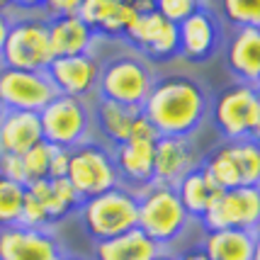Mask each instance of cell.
I'll list each match as a JSON object with an SVG mask.
<instances>
[{"mask_svg": "<svg viewBox=\"0 0 260 260\" xmlns=\"http://www.w3.org/2000/svg\"><path fill=\"white\" fill-rule=\"evenodd\" d=\"M3 114H5V107H3V102H0V117H3Z\"/></svg>", "mask_w": 260, "mask_h": 260, "instance_id": "f6af8a7d", "label": "cell"}, {"mask_svg": "<svg viewBox=\"0 0 260 260\" xmlns=\"http://www.w3.org/2000/svg\"><path fill=\"white\" fill-rule=\"evenodd\" d=\"M46 24H49V44H51L54 58L90 54V46L95 42V29L83 22L78 15L49 17Z\"/></svg>", "mask_w": 260, "mask_h": 260, "instance_id": "e0dca14e", "label": "cell"}, {"mask_svg": "<svg viewBox=\"0 0 260 260\" xmlns=\"http://www.w3.org/2000/svg\"><path fill=\"white\" fill-rule=\"evenodd\" d=\"M63 248L51 229H0V260H61Z\"/></svg>", "mask_w": 260, "mask_h": 260, "instance_id": "7c38bea8", "label": "cell"}, {"mask_svg": "<svg viewBox=\"0 0 260 260\" xmlns=\"http://www.w3.org/2000/svg\"><path fill=\"white\" fill-rule=\"evenodd\" d=\"M194 166L192 148L185 139L178 136H158L153 148V182L175 187Z\"/></svg>", "mask_w": 260, "mask_h": 260, "instance_id": "9a60e30c", "label": "cell"}, {"mask_svg": "<svg viewBox=\"0 0 260 260\" xmlns=\"http://www.w3.org/2000/svg\"><path fill=\"white\" fill-rule=\"evenodd\" d=\"M126 39L134 46H139L144 54H148V56H153V58H166L180 51L178 24L168 22L156 10L139 12L134 24L126 32Z\"/></svg>", "mask_w": 260, "mask_h": 260, "instance_id": "4fadbf2b", "label": "cell"}, {"mask_svg": "<svg viewBox=\"0 0 260 260\" xmlns=\"http://www.w3.org/2000/svg\"><path fill=\"white\" fill-rule=\"evenodd\" d=\"M12 5L24 10H37V8H44V0H12Z\"/></svg>", "mask_w": 260, "mask_h": 260, "instance_id": "74e56055", "label": "cell"}, {"mask_svg": "<svg viewBox=\"0 0 260 260\" xmlns=\"http://www.w3.org/2000/svg\"><path fill=\"white\" fill-rule=\"evenodd\" d=\"M51 151L54 146L39 141L37 146H32L27 153H22V166H24V178L27 185L37 180H46L49 178V163H51Z\"/></svg>", "mask_w": 260, "mask_h": 260, "instance_id": "83f0119b", "label": "cell"}, {"mask_svg": "<svg viewBox=\"0 0 260 260\" xmlns=\"http://www.w3.org/2000/svg\"><path fill=\"white\" fill-rule=\"evenodd\" d=\"M27 187L8 178H0V229L17 226L22 214V202Z\"/></svg>", "mask_w": 260, "mask_h": 260, "instance_id": "484cf974", "label": "cell"}, {"mask_svg": "<svg viewBox=\"0 0 260 260\" xmlns=\"http://www.w3.org/2000/svg\"><path fill=\"white\" fill-rule=\"evenodd\" d=\"M200 248L212 260H253V234L243 229L204 231Z\"/></svg>", "mask_w": 260, "mask_h": 260, "instance_id": "cb8c5ba5", "label": "cell"}, {"mask_svg": "<svg viewBox=\"0 0 260 260\" xmlns=\"http://www.w3.org/2000/svg\"><path fill=\"white\" fill-rule=\"evenodd\" d=\"M39 122H42V136L51 146L76 148L90 141L92 110L88 100L56 95L39 112Z\"/></svg>", "mask_w": 260, "mask_h": 260, "instance_id": "5b68a950", "label": "cell"}, {"mask_svg": "<svg viewBox=\"0 0 260 260\" xmlns=\"http://www.w3.org/2000/svg\"><path fill=\"white\" fill-rule=\"evenodd\" d=\"M175 260H212V258H207V253H204L202 248H190V250H185L180 258H175Z\"/></svg>", "mask_w": 260, "mask_h": 260, "instance_id": "8d00e7d4", "label": "cell"}, {"mask_svg": "<svg viewBox=\"0 0 260 260\" xmlns=\"http://www.w3.org/2000/svg\"><path fill=\"white\" fill-rule=\"evenodd\" d=\"M160 253H166L163 246L148 238L139 226L107 241H95L92 246L95 260H153Z\"/></svg>", "mask_w": 260, "mask_h": 260, "instance_id": "d6986e66", "label": "cell"}, {"mask_svg": "<svg viewBox=\"0 0 260 260\" xmlns=\"http://www.w3.org/2000/svg\"><path fill=\"white\" fill-rule=\"evenodd\" d=\"M248 139H253L255 144H260V102H258V117H255V126H253V132H250Z\"/></svg>", "mask_w": 260, "mask_h": 260, "instance_id": "f35d334b", "label": "cell"}, {"mask_svg": "<svg viewBox=\"0 0 260 260\" xmlns=\"http://www.w3.org/2000/svg\"><path fill=\"white\" fill-rule=\"evenodd\" d=\"M66 180L73 185L80 200H90L119 185L114 156L107 146L98 141H85L80 146L71 148Z\"/></svg>", "mask_w": 260, "mask_h": 260, "instance_id": "8992f818", "label": "cell"}, {"mask_svg": "<svg viewBox=\"0 0 260 260\" xmlns=\"http://www.w3.org/2000/svg\"><path fill=\"white\" fill-rule=\"evenodd\" d=\"M136 204H139L136 226L158 246L175 241L190 224V214L182 209L175 187L151 182L136 192Z\"/></svg>", "mask_w": 260, "mask_h": 260, "instance_id": "3957f363", "label": "cell"}, {"mask_svg": "<svg viewBox=\"0 0 260 260\" xmlns=\"http://www.w3.org/2000/svg\"><path fill=\"white\" fill-rule=\"evenodd\" d=\"M153 148L156 141H144V139H129L114 146L112 156L119 185L129 187L132 192H139L141 187L153 182Z\"/></svg>", "mask_w": 260, "mask_h": 260, "instance_id": "5bb4252c", "label": "cell"}, {"mask_svg": "<svg viewBox=\"0 0 260 260\" xmlns=\"http://www.w3.org/2000/svg\"><path fill=\"white\" fill-rule=\"evenodd\" d=\"M136 15L139 12L129 5V3H117L114 5V10L102 20L100 24H98V29L95 32H100V34H107V37H126V32H129V27L134 24L136 20Z\"/></svg>", "mask_w": 260, "mask_h": 260, "instance_id": "f1b7e54d", "label": "cell"}, {"mask_svg": "<svg viewBox=\"0 0 260 260\" xmlns=\"http://www.w3.org/2000/svg\"><path fill=\"white\" fill-rule=\"evenodd\" d=\"M224 146L234 160L238 185L260 187V144H255L253 139H241V141H229Z\"/></svg>", "mask_w": 260, "mask_h": 260, "instance_id": "d4e9b609", "label": "cell"}, {"mask_svg": "<svg viewBox=\"0 0 260 260\" xmlns=\"http://www.w3.org/2000/svg\"><path fill=\"white\" fill-rule=\"evenodd\" d=\"M61 260H80V258H73V255H63Z\"/></svg>", "mask_w": 260, "mask_h": 260, "instance_id": "ee69618b", "label": "cell"}, {"mask_svg": "<svg viewBox=\"0 0 260 260\" xmlns=\"http://www.w3.org/2000/svg\"><path fill=\"white\" fill-rule=\"evenodd\" d=\"M83 0H44V10L51 17H66V15H78Z\"/></svg>", "mask_w": 260, "mask_h": 260, "instance_id": "836d02e7", "label": "cell"}, {"mask_svg": "<svg viewBox=\"0 0 260 260\" xmlns=\"http://www.w3.org/2000/svg\"><path fill=\"white\" fill-rule=\"evenodd\" d=\"M8 29H10V17H8V12L0 10V54H3V46L8 39Z\"/></svg>", "mask_w": 260, "mask_h": 260, "instance_id": "d590c367", "label": "cell"}, {"mask_svg": "<svg viewBox=\"0 0 260 260\" xmlns=\"http://www.w3.org/2000/svg\"><path fill=\"white\" fill-rule=\"evenodd\" d=\"M153 88L151 68L136 56H117L100 68L98 98L129 107H141Z\"/></svg>", "mask_w": 260, "mask_h": 260, "instance_id": "52a82bcc", "label": "cell"}, {"mask_svg": "<svg viewBox=\"0 0 260 260\" xmlns=\"http://www.w3.org/2000/svg\"><path fill=\"white\" fill-rule=\"evenodd\" d=\"M68 158H71V148L54 146L51 151V163H49V178H66L68 173Z\"/></svg>", "mask_w": 260, "mask_h": 260, "instance_id": "d6a6232c", "label": "cell"}, {"mask_svg": "<svg viewBox=\"0 0 260 260\" xmlns=\"http://www.w3.org/2000/svg\"><path fill=\"white\" fill-rule=\"evenodd\" d=\"M258 102H260V88L236 83L221 92L214 102V122L219 132L226 136L229 141H241L248 139L255 117H258Z\"/></svg>", "mask_w": 260, "mask_h": 260, "instance_id": "30bf717a", "label": "cell"}, {"mask_svg": "<svg viewBox=\"0 0 260 260\" xmlns=\"http://www.w3.org/2000/svg\"><path fill=\"white\" fill-rule=\"evenodd\" d=\"M58 92L49 80L46 71H20V68H0V102L5 110L42 112Z\"/></svg>", "mask_w": 260, "mask_h": 260, "instance_id": "9c48e42d", "label": "cell"}, {"mask_svg": "<svg viewBox=\"0 0 260 260\" xmlns=\"http://www.w3.org/2000/svg\"><path fill=\"white\" fill-rule=\"evenodd\" d=\"M0 178H8V180L20 182V185H24V187H27L22 156H12V153H5V156H0Z\"/></svg>", "mask_w": 260, "mask_h": 260, "instance_id": "1f68e13d", "label": "cell"}, {"mask_svg": "<svg viewBox=\"0 0 260 260\" xmlns=\"http://www.w3.org/2000/svg\"><path fill=\"white\" fill-rule=\"evenodd\" d=\"M27 192L32 194L37 202L44 207V212L49 214V221L56 224L61 219H66L71 212H76L80 207L78 192L73 190V185L66 178H46V180H37L27 185Z\"/></svg>", "mask_w": 260, "mask_h": 260, "instance_id": "ffe728a7", "label": "cell"}, {"mask_svg": "<svg viewBox=\"0 0 260 260\" xmlns=\"http://www.w3.org/2000/svg\"><path fill=\"white\" fill-rule=\"evenodd\" d=\"M100 68L102 66L92 54H78V56L54 58L46 68V76L54 83L58 95L88 100L92 92H98Z\"/></svg>", "mask_w": 260, "mask_h": 260, "instance_id": "8fae6325", "label": "cell"}, {"mask_svg": "<svg viewBox=\"0 0 260 260\" xmlns=\"http://www.w3.org/2000/svg\"><path fill=\"white\" fill-rule=\"evenodd\" d=\"M39 141H44L39 114L22 112V110H5V114L0 117V156L5 153L22 156Z\"/></svg>", "mask_w": 260, "mask_h": 260, "instance_id": "2e32d148", "label": "cell"}, {"mask_svg": "<svg viewBox=\"0 0 260 260\" xmlns=\"http://www.w3.org/2000/svg\"><path fill=\"white\" fill-rule=\"evenodd\" d=\"M129 139H144V141H158V132L153 129V124L148 122L144 114L136 117L134 126H132V136Z\"/></svg>", "mask_w": 260, "mask_h": 260, "instance_id": "e575fe53", "label": "cell"}, {"mask_svg": "<svg viewBox=\"0 0 260 260\" xmlns=\"http://www.w3.org/2000/svg\"><path fill=\"white\" fill-rule=\"evenodd\" d=\"M12 5V0H0V10L5 12V8H10Z\"/></svg>", "mask_w": 260, "mask_h": 260, "instance_id": "60d3db41", "label": "cell"}, {"mask_svg": "<svg viewBox=\"0 0 260 260\" xmlns=\"http://www.w3.org/2000/svg\"><path fill=\"white\" fill-rule=\"evenodd\" d=\"M153 10L168 22L180 24L192 12L200 10V0H153Z\"/></svg>", "mask_w": 260, "mask_h": 260, "instance_id": "f546056e", "label": "cell"}, {"mask_svg": "<svg viewBox=\"0 0 260 260\" xmlns=\"http://www.w3.org/2000/svg\"><path fill=\"white\" fill-rule=\"evenodd\" d=\"M219 192L221 190L216 187V182L209 178V173L202 166L192 168L175 185V194L180 200L182 209L190 214V219H202L204 212L209 209V204L219 197Z\"/></svg>", "mask_w": 260, "mask_h": 260, "instance_id": "603a6c76", "label": "cell"}, {"mask_svg": "<svg viewBox=\"0 0 260 260\" xmlns=\"http://www.w3.org/2000/svg\"><path fill=\"white\" fill-rule=\"evenodd\" d=\"M51 61L54 54L49 44V24L44 17L27 15V17L10 20L0 63L20 71H46Z\"/></svg>", "mask_w": 260, "mask_h": 260, "instance_id": "277c9868", "label": "cell"}, {"mask_svg": "<svg viewBox=\"0 0 260 260\" xmlns=\"http://www.w3.org/2000/svg\"><path fill=\"white\" fill-rule=\"evenodd\" d=\"M229 68L241 83L258 88L260 85V29L238 27L229 42Z\"/></svg>", "mask_w": 260, "mask_h": 260, "instance_id": "ac0fdd59", "label": "cell"}, {"mask_svg": "<svg viewBox=\"0 0 260 260\" xmlns=\"http://www.w3.org/2000/svg\"><path fill=\"white\" fill-rule=\"evenodd\" d=\"M153 260H175V258H170V255H166V253H160L158 258H153Z\"/></svg>", "mask_w": 260, "mask_h": 260, "instance_id": "b9f144b4", "label": "cell"}, {"mask_svg": "<svg viewBox=\"0 0 260 260\" xmlns=\"http://www.w3.org/2000/svg\"><path fill=\"white\" fill-rule=\"evenodd\" d=\"M139 114H141V107H129V105L98 98V105L92 107V124L100 129V134L110 144L119 146V144L129 141L132 126Z\"/></svg>", "mask_w": 260, "mask_h": 260, "instance_id": "7402d4cb", "label": "cell"}, {"mask_svg": "<svg viewBox=\"0 0 260 260\" xmlns=\"http://www.w3.org/2000/svg\"><path fill=\"white\" fill-rule=\"evenodd\" d=\"M141 114L153 124L158 136H185L202 124L207 114V95L197 80L187 76H166L153 80Z\"/></svg>", "mask_w": 260, "mask_h": 260, "instance_id": "6da1fadb", "label": "cell"}, {"mask_svg": "<svg viewBox=\"0 0 260 260\" xmlns=\"http://www.w3.org/2000/svg\"><path fill=\"white\" fill-rule=\"evenodd\" d=\"M221 12L234 27L260 29V0H219Z\"/></svg>", "mask_w": 260, "mask_h": 260, "instance_id": "4316f807", "label": "cell"}, {"mask_svg": "<svg viewBox=\"0 0 260 260\" xmlns=\"http://www.w3.org/2000/svg\"><path fill=\"white\" fill-rule=\"evenodd\" d=\"M102 3H110V5H117V3H122V0H102Z\"/></svg>", "mask_w": 260, "mask_h": 260, "instance_id": "7bdbcfd3", "label": "cell"}, {"mask_svg": "<svg viewBox=\"0 0 260 260\" xmlns=\"http://www.w3.org/2000/svg\"><path fill=\"white\" fill-rule=\"evenodd\" d=\"M78 214L83 229L88 231L92 241H107L119 234H126L136 229V221H139L136 192H132L124 185H117L107 192L83 200Z\"/></svg>", "mask_w": 260, "mask_h": 260, "instance_id": "7a4b0ae2", "label": "cell"}, {"mask_svg": "<svg viewBox=\"0 0 260 260\" xmlns=\"http://www.w3.org/2000/svg\"><path fill=\"white\" fill-rule=\"evenodd\" d=\"M258 88H260V85H258Z\"/></svg>", "mask_w": 260, "mask_h": 260, "instance_id": "bcb514c9", "label": "cell"}, {"mask_svg": "<svg viewBox=\"0 0 260 260\" xmlns=\"http://www.w3.org/2000/svg\"><path fill=\"white\" fill-rule=\"evenodd\" d=\"M253 260H260V229L253 234Z\"/></svg>", "mask_w": 260, "mask_h": 260, "instance_id": "ab89813d", "label": "cell"}, {"mask_svg": "<svg viewBox=\"0 0 260 260\" xmlns=\"http://www.w3.org/2000/svg\"><path fill=\"white\" fill-rule=\"evenodd\" d=\"M20 226L27 229H49V214L44 212V207L34 200L29 192H24V202H22V214H20Z\"/></svg>", "mask_w": 260, "mask_h": 260, "instance_id": "4dcf8cb0", "label": "cell"}, {"mask_svg": "<svg viewBox=\"0 0 260 260\" xmlns=\"http://www.w3.org/2000/svg\"><path fill=\"white\" fill-rule=\"evenodd\" d=\"M200 224L204 226V231L243 229L255 234L260 229V187L221 190L200 219Z\"/></svg>", "mask_w": 260, "mask_h": 260, "instance_id": "ba28073f", "label": "cell"}, {"mask_svg": "<svg viewBox=\"0 0 260 260\" xmlns=\"http://www.w3.org/2000/svg\"><path fill=\"white\" fill-rule=\"evenodd\" d=\"M178 42H180V54L190 61L209 56L216 44V22L209 12L197 10L187 20L178 24Z\"/></svg>", "mask_w": 260, "mask_h": 260, "instance_id": "44dd1931", "label": "cell"}]
</instances>
